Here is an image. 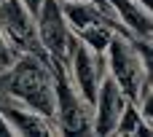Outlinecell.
Masks as SVG:
<instances>
[{"instance_id": "52a82bcc", "label": "cell", "mask_w": 153, "mask_h": 137, "mask_svg": "<svg viewBox=\"0 0 153 137\" xmlns=\"http://www.w3.org/2000/svg\"><path fill=\"white\" fill-rule=\"evenodd\" d=\"M67 75H70V81H73L75 92H78L89 105H94L97 86H100V81L108 75L105 54H97V51H91L89 46H83V43L78 40L75 48H73L70 62H67Z\"/></svg>"}, {"instance_id": "30bf717a", "label": "cell", "mask_w": 153, "mask_h": 137, "mask_svg": "<svg viewBox=\"0 0 153 137\" xmlns=\"http://www.w3.org/2000/svg\"><path fill=\"white\" fill-rule=\"evenodd\" d=\"M108 5H110V13L116 16V22L132 38H151L153 16L148 5H143L140 0H108Z\"/></svg>"}, {"instance_id": "8992f818", "label": "cell", "mask_w": 153, "mask_h": 137, "mask_svg": "<svg viewBox=\"0 0 153 137\" xmlns=\"http://www.w3.org/2000/svg\"><path fill=\"white\" fill-rule=\"evenodd\" d=\"M0 32L16 54H32L48 59L35 30V16L22 0H0Z\"/></svg>"}, {"instance_id": "7c38bea8", "label": "cell", "mask_w": 153, "mask_h": 137, "mask_svg": "<svg viewBox=\"0 0 153 137\" xmlns=\"http://www.w3.org/2000/svg\"><path fill=\"white\" fill-rule=\"evenodd\" d=\"M16 57H19V54L8 46V40H5V38H3V32H0V70H5Z\"/></svg>"}, {"instance_id": "8fae6325", "label": "cell", "mask_w": 153, "mask_h": 137, "mask_svg": "<svg viewBox=\"0 0 153 137\" xmlns=\"http://www.w3.org/2000/svg\"><path fill=\"white\" fill-rule=\"evenodd\" d=\"M153 132V124L143 118V113L134 108V102H126V108L121 110L116 127H113V135L118 137H148Z\"/></svg>"}, {"instance_id": "6da1fadb", "label": "cell", "mask_w": 153, "mask_h": 137, "mask_svg": "<svg viewBox=\"0 0 153 137\" xmlns=\"http://www.w3.org/2000/svg\"><path fill=\"white\" fill-rule=\"evenodd\" d=\"M0 94L19 100L30 110L54 121V70L48 59L19 54L5 70H0Z\"/></svg>"}, {"instance_id": "9c48e42d", "label": "cell", "mask_w": 153, "mask_h": 137, "mask_svg": "<svg viewBox=\"0 0 153 137\" xmlns=\"http://www.w3.org/2000/svg\"><path fill=\"white\" fill-rule=\"evenodd\" d=\"M0 116L5 118L11 135H59L51 118L30 110L27 105L5 97V94H0Z\"/></svg>"}, {"instance_id": "5bb4252c", "label": "cell", "mask_w": 153, "mask_h": 137, "mask_svg": "<svg viewBox=\"0 0 153 137\" xmlns=\"http://www.w3.org/2000/svg\"><path fill=\"white\" fill-rule=\"evenodd\" d=\"M0 137H11V129H8V124H5L3 116H0Z\"/></svg>"}, {"instance_id": "277c9868", "label": "cell", "mask_w": 153, "mask_h": 137, "mask_svg": "<svg viewBox=\"0 0 153 137\" xmlns=\"http://www.w3.org/2000/svg\"><path fill=\"white\" fill-rule=\"evenodd\" d=\"M54 70V127L59 135H91V105L75 92L67 67Z\"/></svg>"}, {"instance_id": "ba28073f", "label": "cell", "mask_w": 153, "mask_h": 137, "mask_svg": "<svg viewBox=\"0 0 153 137\" xmlns=\"http://www.w3.org/2000/svg\"><path fill=\"white\" fill-rule=\"evenodd\" d=\"M126 94L118 89V83L105 75L97 86V97L91 105V135H113V127L126 108Z\"/></svg>"}, {"instance_id": "4fadbf2b", "label": "cell", "mask_w": 153, "mask_h": 137, "mask_svg": "<svg viewBox=\"0 0 153 137\" xmlns=\"http://www.w3.org/2000/svg\"><path fill=\"white\" fill-rule=\"evenodd\" d=\"M22 3H24V5H27V11L35 16V11L40 8V3H43V0H22Z\"/></svg>"}, {"instance_id": "9a60e30c", "label": "cell", "mask_w": 153, "mask_h": 137, "mask_svg": "<svg viewBox=\"0 0 153 137\" xmlns=\"http://www.w3.org/2000/svg\"><path fill=\"white\" fill-rule=\"evenodd\" d=\"M59 3H65V0H59ZM94 5H100V8H105V11H110V5H108V0H91Z\"/></svg>"}, {"instance_id": "7a4b0ae2", "label": "cell", "mask_w": 153, "mask_h": 137, "mask_svg": "<svg viewBox=\"0 0 153 137\" xmlns=\"http://www.w3.org/2000/svg\"><path fill=\"white\" fill-rule=\"evenodd\" d=\"M102 54L108 75L118 83L126 100L134 102L143 83L151 78V38H132L126 32H113Z\"/></svg>"}, {"instance_id": "3957f363", "label": "cell", "mask_w": 153, "mask_h": 137, "mask_svg": "<svg viewBox=\"0 0 153 137\" xmlns=\"http://www.w3.org/2000/svg\"><path fill=\"white\" fill-rule=\"evenodd\" d=\"M62 11H65V19H67L70 30L75 32V38L83 46H89L91 51H97V54L105 51V46L110 43L113 32H126L116 22V16L110 11L94 5L91 0H65Z\"/></svg>"}, {"instance_id": "5b68a950", "label": "cell", "mask_w": 153, "mask_h": 137, "mask_svg": "<svg viewBox=\"0 0 153 137\" xmlns=\"http://www.w3.org/2000/svg\"><path fill=\"white\" fill-rule=\"evenodd\" d=\"M35 30H38V40H40L48 62L67 67L78 38L70 30L59 0H43L40 3V8L35 11Z\"/></svg>"}]
</instances>
